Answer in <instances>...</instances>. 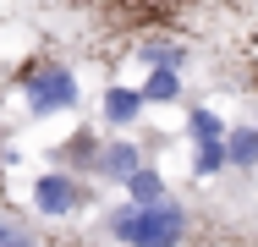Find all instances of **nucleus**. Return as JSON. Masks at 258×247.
Here are the masks:
<instances>
[{"mask_svg":"<svg viewBox=\"0 0 258 247\" xmlns=\"http://www.w3.org/2000/svg\"><path fill=\"white\" fill-rule=\"evenodd\" d=\"M242 6L236 0H33V17L60 28V39L77 49H104L121 44L132 55L138 39L149 33H187L204 44L209 72H220V88H231L225 55L209 44V22H231Z\"/></svg>","mask_w":258,"mask_h":247,"instance_id":"obj_1","label":"nucleus"},{"mask_svg":"<svg viewBox=\"0 0 258 247\" xmlns=\"http://www.w3.org/2000/svg\"><path fill=\"white\" fill-rule=\"evenodd\" d=\"M94 236L104 247H231L247 242L225 214H214L204 203L181 193H165L154 203H99L94 209Z\"/></svg>","mask_w":258,"mask_h":247,"instance_id":"obj_2","label":"nucleus"},{"mask_svg":"<svg viewBox=\"0 0 258 247\" xmlns=\"http://www.w3.org/2000/svg\"><path fill=\"white\" fill-rule=\"evenodd\" d=\"M17 94H22V110L33 121H50V115H72L83 110V77L66 55L55 49H39L33 60L17 66Z\"/></svg>","mask_w":258,"mask_h":247,"instance_id":"obj_3","label":"nucleus"},{"mask_svg":"<svg viewBox=\"0 0 258 247\" xmlns=\"http://www.w3.org/2000/svg\"><path fill=\"white\" fill-rule=\"evenodd\" d=\"M28 203H33V214L50 225V220H83V214H94L99 209V187L88 181V176H72V170H39L33 176V193H28Z\"/></svg>","mask_w":258,"mask_h":247,"instance_id":"obj_4","label":"nucleus"},{"mask_svg":"<svg viewBox=\"0 0 258 247\" xmlns=\"http://www.w3.org/2000/svg\"><path fill=\"white\" fill-rule=\"evenodd\" d=\"M138 165H149V148L138 143L132 132H104L99 159H94V187H121Z\"/></svg>","mask_w":258,"mask_h":247,"instance_id":"obj_5","label":"nucleus"},{"mask_svg":"<svg viewBox=\"0 0 258 247\" xmlns=\"http://www.w3.org/2000/svg\"><path fill=\"white\" fill-rule=\"evenodd\" d=\"M99 143H104V127H99V121H77V127H72V132L50 148V165H55V170H72V176H88V181H94Z\"/></svg>","mask_w":258,"mask_h":247,"instance_id":"obj_6","label":"nucleus"},{"mask_svg":"<svg viewBox=\"0 0 258 247\" xmlns=\"http://www.w3.org/2000/svg\"><path fill=\"white\" fill-rule=\"evenodd\" d=\"M149 115V104L138 94V83H104L99 88V127L104 132H138Z\"/></svg>","mask_w":258,"mask_h":247,"instance_id":"obj_7","label":"nucleus"},{"mask_svg":"<svg viewBox=\"0 0 258 247\" xmlns=\"http://www.w3.org/2000/svg\"><path fill=\"white\" fill-rule=\"evenodd\" d=\"M0 247H55V236L33 209H17L11 198H0Z\"/></svg>","mask_w":258,"mask_h":247,"instance_id":"obj_8","label":"nucleus"},{"mask_svg":"<svg viewBox=\"0 0 258 247\" xmlns=\"http://www.w3.org/2000/svg\"><path fill=\"white\" fill-rule=\"evenodd\" d=\"M225 176L258 181V121H231L225 127Z\"/></svg>","mask_w":258,"mask_h":247,"instance_id":"obj_9","label":"nucleus"},{"mask_svg":"<svg viewBox=\"0 0 258 247\" xmlns=\"http://www.w3.org/2000/svg\"><path fill=\"white\" fill-rule=\"evenodd\" d=\"M138 94H143L149 110H154V104H187V99H192V77H181V72H143Z\"/></svg>","mask_w":258,"mask_h":247,"instance_id":"obj_10","label":"nucleus"},{"mask_svg":"<svg viewBox=\"0 0 258 247\" xmlns=\"http://www.w3.org/2000/svg\"><path fill=\"white\" fill-rule=\"evenodd\" d=\"M225 115L214 110V104H187V121H181V132H187V143L204 148V143H225Z\"/></svg>","mask_w":258,"mask_h":247,"instance_id":"obj_11","label":"nucleus"},{"mask_svg":"<svg viewBox=\"0 0 258 247\" xmlns=\"http://www.w3.org/2000/svg\"><path fill=\"white\" fill-rule=\"evenodd\" d=\"M115 193L126 198V203H154V198H165V193H170V181H165V170L149 159V165H138V170H132V176L115 187Z\"/></svg>","mask_w":258,"mask_h":247,"instance_id":"obj_12","label":"nucleus"},{"mask_svg":"<svg viewBox=\"0 0 258 247\" xmlns=\"http://www.w3.org/2000/svg\"><path fill=\"white\" fill-rule=\"evenodd\" d=\"M192 176H198V181H220V176H225V143L192 148Z\"/></svg>","mask_w":258,"mask_h":247,"instance_id":"obj_13","label":"nucleus"},{"mask_svg":"<svg viewBox=\"0 0 258 247\" xmlns=\"http://www.w3.org/2000/svg\"><path fill=\"white\" fill-rule=\"evenodd\" d=\"M55 247H60V242H55ZM231 247H258V242H253V236H247V242H231Z\"/></svg>","mask_w":258,"mask_h":247,"instance_id":"obj_14","label":"nucleus"}]
</instances>
